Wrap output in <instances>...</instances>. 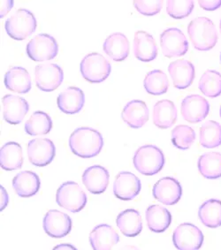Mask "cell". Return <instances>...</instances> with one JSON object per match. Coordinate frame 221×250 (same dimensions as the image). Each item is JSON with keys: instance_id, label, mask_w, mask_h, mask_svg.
<instances>
[{"instance_id": "cell-44", "label": "cell", "mask_w": 221, "mask_h": 250, "mask_svg": "<svg viewBox=\"0 0 221 250\" xmlns=\"http://www.w3.org/2000/svg\"></svg>"}, {"instance_id": "cell-18", "label": "cell", "mask_w": 221, "mask_h": 250, "mask_svg": "<svg viewBox=\"0 0 221 250\" xmlns=\"http://www.w3.org/2000/svg\"><path fill=\"white\" fill-rule=\"evenodd\" d=\"M110 174L105 167L93 166L83 172V182L91 194L99 195L106 191L109 184Z\"/></svg>"}, {"instance_id": "cell-4", "label": "cell", "mask_w": 221, "mask_h": 250, "mask_svg": "<svg viewBox=\"0 0 221 250\" xmlns=\"http://www.w3.org/2000/svg\"><path fill=\"white\" fill-rule=\"evenodd\" d=\"M5 28L10 37L22 41L36 31L37 20L28 10H17L5 21Z\"/></svg>"}, {"instance_id": "cell-20", "label": "cell", "mask_w": 221, "mask_h": 250, "mask_svg": "<svg viewBox=\"0 0 221 250\" xmlns=\"http://www.w3.org/2000/svg\"><path fill=\"white\" fill-rule=\"evenodd\" d=\"M120 241L115 229L108 225H99L89 234V242L94 250H110Z\"/></svg>"}, {"instance_id": "cell-7", "label": "cell", "mask_w": 221, "mask_h": 250, "mask_svg": "<svg viewBox=\"0 0 221 250\" xmlns=\"http://www.w3.org/2000/svg\"><path fill=\"white\" fill-rule=\"evenodd\" d=\"M59 51V45L55 38L39 34L32 38L27 45V54L34 61H47L53 60Z\"/></svg>"}, {"instance_id": "cell-38", "label": "cell", "mask_w": 221, "mask_h": 250, "mask_svg": "<svg viewBox=\"0 0 221 250\" xmlns=\"http://www.w3.org/2000/svg\"><path fill=\"white\" fill-rule=\"evenodd\" d=\"M164 0H134L135 10L145 16H153L159 14Z\"/></svg>"}, {"instance_id": "cell-29", "label": "cell", "mask_w": 221, "mask_h": 250, "mask_svg": "<svg viewBox=\"0 0 221 250\" xmlns=\"http://www.w3.org/2000/svg\"><path fill=\"white\" fill-rule=\"evenodd\" d=\"M23 164L22 148L14 142L5 144L0 149V165L5 171H14L21 169Z\"/></svg>"}, {"instance_id": "cell-25", "label": "cell", "mask_w": 221, "mask_h": 250, "mask_svg": "<svg viewBox=\"0 0 221 250\" xmlns=\"http://www.w3.org/2000/svg\"><path fill=\"white\" fill-rule=\"evenodd\" d=\"M117 227L127 237H135L143 230V220L137 210L129 208L120 212L116 219Z\"/></svg>"}, {"instance_id": "cell-3", "label": "cell", "mask_w": 221, "mask_h": 250, "mask_svg": "<svg viewBox=\"0 0 221 250\" xmlns=\"http://www.w3.org/2000/svg\"><path fill=\"white\" fill-rule=\"evenodd\" d=\"M133 162L140 173L152 176L161 171L166 160L160 148L153 145H144L134 153Z\"/></svg>"}, {"instance_id": "cell-14", "label": "cell", "mask_w": 221, "mask_h": 250, "mask_svg": "<svg viewBox=\"0 0 221 250\" xmlns=\"http://www.w3.org/2000/svg\"><path fill=\"white\" fill-rule=\"evenodd\" d=\"M44 229L49 236L63 238L72 229V220L68 215L57 209H50L44 218Z\"/></svg>"}, {"instance_id": "cell-17", "label": "cell", "mask_w": 221, "mask_h": 250, "mask_svg": "<svg viewBox=\"0 0 221 250\" xmlns=\"http://www.w3.org/2000/svg\"><path fill=\"white\" fill-rule=\"evenodd\" d=\"M168 72L173 80V83L175 88L185 89L189 88L193 83L196 70L193 64L186 60L172 62L168 66Z\"/></svg>"}, {"instance_id": "cell-16", "label": "cell", "mask_w": 221, "mask_h": 250, "mask_svg": "<svg viewBox=\"0 0 221 250\" xmlns=\"http://www.w3.org/2000/svg\"><path fill=\"white\" fill-rule=\"evenodd\" d=\"M2 104L4 120L12 125L22 123L29 110L28 102L24 98L14 95L5 96Z\"/></svg>"}, {"instance_id": "cell-11", "label": "cell", "mask_w": 221, "mask_h": 250, "mask_svg": "<svg viewBox=\"0 0 221 250\" xmlns=\"http://www.w3.org/2000/svg\"><path fill=\"white\" fill-rule=\"evenodd\" d=\"M56 148L51 140L37 138L28 143L29 162L36 167H46L55 158Z\"/></svg>"}, {"instance_id": "cell-10", "label": "cell", "mask_w": 221, "mask_h": 250, "mask_svg": "<svg viewBox=\"0 0 221 250\" xmlns=\"http://www.w3.org/2000/svg\"><path fill=\"white\" fill-rule=\"evenodd\" d=\"M64 78L63 70L60 65L47 63L37 65L35 80L37 88L44 92H51L59 88Z\"/></svg>"}, {"instance_id": "cell-27", "label": "cell", "mask_w": 221, "mask_h": 250, "mask_svg": "<svg viewBox=\"0 0 221 250\" xmlns=\"http://www.w3.org/2000/svg\"><path fill=\"white\" fill-rule=\"evenodd\" d=\"M104 51L114 61H123L129 57V42L122 33H114L106 38Z\"/></svg>"}, {"instance_id": "cell-35", "label": "cell", "mask_w": 221, "mask_h": 250, "mask_svg": "<svg viewBox=\"0 0 221 250\" xmlns=\"http://www.w3.org/2000/svg\"><path fill=\"white\" fill-rule=\"evenodd\" d=\"M198 87L208 98H214L221 96V74L215 70H207L199 81Z\"/></svg>"}, {"instance_id": "cell-26", "label": "cell", "mask_w": 221, "mask_h": 250, "mask_svg": "<svg viewBox=\"0 0 221 250\" xmlns=\"http://www.w3.org/2000/svg\"><path fill=\"white\" fill-rule=\"evenodd\" d=\"M177 120V109L170 100L156 103L153 108V123L158 128L166 129L173 126Z\"/></svg>"}, {"instance_id": "cell-43", "label": "cell", "mask_w": 221, "mask_h": 250, "mask_svg": "<svg viewBox=\"0 0 221 250\" xmlns=\"http://www.w3.org/2000/svg\"></svg>"}, {"instance_id": "cell-8", "label": "cell", "mask_w": 221, "mask_h": 250, "mask_svg": "<svg viewBox=\"0 0 221 250\" xmlns=\"http://www.w3.org/2000/svg\"><path fill=\"white\" fill-rule=\"evenodd\" d=\"M173 242L177 250H198L203 245V232L192 224L183 223L175 229Z\"/></svg>"}, {"instance_id": "cell-36", "label": "cell", "mask_w": 221, "mask_h": 250, "mask_svg": "<svg viewBox=\"0 0 221 250\" xmlns=\"http://www.w3.org/2000/svg\"><path fill=\"white\" fill-rule=\"evenodd\" d=\"M196 140V133L192 127L179 125L172 131V143L179 149H189Z\"/></svg>"}, {"instance_id": "cell-12", "label": "cell", "mask_w": 221, "mask_h": 250, "mask_svg": "<svg viewBox=\"0 0 221 250\" xmlns=\"http://www.w3.org/2000/svg\"><path fill=\"white\" fill-rule=\"evenodd\" d=\"M182 195L180 182L173 177H165L157 181L153 188V196L159 203L165 205H175Z\"/></svg>"}, {"instance_id": "cell-19", "label": "cell", "mask_w": 221, "mask_h": 250, "mask_svg": "<svg viewBox=\"0 0 221 250\" xmlns=\"http://www.w3.org/2000/svg\"><path fill=\"white\" fill-rule=\"evenodd\" d=\"M121 117L131 128H141L149 121V108L143 101L133 100L124 107Z\"/></svg>"}, {"instance_id": "cell-42", "label": "cell", "mask_w": 221, "mask_h": 250, "mask_svg": "<svg viewBox=\"0 0 221 250\" xmlns=\"http://www.w3.org/2000/svg\"><path fill=\"white\" fill-rule=\"evenodd\" d=\"M220 28H221V24H220Z\"/></svg>"}, {"instance_id": "cell-21", "label": "cell", "mask_w": 221, "mask_h": 250, "mask_svg": "<svg viewBox=\"0 0 221 250\" xmlns=\"http://www.w3.org/2000/svg\"><path fill=\"white\" fill-rule=\"evenodd\" d=\"M58 107L66 114H76L82 111L85 104V96L81 88L69 87L59 95Z\"/></svg>"}, {"instance_id": "cell-15", "label": "cell", "mask_w": 221, "mask_h": 250, "mask_svg": "<svg viewBox=\"0 0 221 250\" xmlns=\"http://www.w3.org/2000/svg\"><path fill=\"white\" fill-rule=\"evenodd\" d=\"M141 188V181L134 174L129 171H121L116 176L113 193L120 200L131 201L139 195Z\"/></svg>"}, {"instance_id": "cell-13", "label": "cell", "mask_w": 221, "mask_h": 250, "mask_svg": "<svg viewBox=\"0 0 221 250\" xmlns=\"http://www.w3.org/2000/svg\"><path fill=\"white\" fill-rule=\"evenodd\" d=\"M209 111V103L199 95H189L181 103V115L189 123L201 122L207 117Z\"/></svg>"}, {"instance_id": "cell-39", "label": "cell", "mask_w": 221, "mask_h": 250, "mask_svg": "<svg viewBox=\"0 0 221 250\" xmlns=\"http://www.w3.org/2000/svg\"><path fill=\"white\" fill-rule=\"evenodd\" d=\"M198 3L206 11H215L221 6V0H198Z\"/></svg>"}, {"instance_id": "cell-34", "label": "cell", "mask_w": 221, "mask_h": 250, "mask_svg": "<svg viewBox=\"0 0 221 250\" xmlns=\"http://www.w3.org/2000/svg\"><path fill=\"white\" fill-rule=\"evenodd\" d=\"M200 144L206 148L221 145V125L216 121H208L200 127Z\"/></svg>"}, {"instance_id": "cell-9", "label": "cell", "mask_w": 221, "mask_h": 250, "mask_svg": "<svg viewBox=\"0 0 221 250\" xmlns=\"http://www.w3.org/2000/svg\"><path fill=\"white\" fill-rule=\"evenodd\" d=\"M160 46L165 57L175 58L185 55L189 51V42L179 28H167L160 36Z\"/></svg>"}, {"instance_id": "cell-5", "label": "cell", "mask_w": 221, "mask_h": 250, "mask_svg": "<svg viewBox=\"0 0 221 250\" xmlns=\"http://www.w3.org/2000/svg\"><path fill=\"white\" fill-rule=\"evenodd\" d=\"M56 202L65 209L77 213L87 204V195L76 182L67 181L59 188L56 194Z\"/></svg>"}, {"instance_id": "cell-23", "label": "cell", "mask_w": 221, "mask_h": 250, "mask_svg": "<svg viewBox=\"0 0 221 250\" xmlns=\"http://www.w3.org/2000/svg\"><path fill=\"white\" fill-rule=\"evenodd\" d=\"M40 186L39 177L33 171H21L13 180V188L15 193L23 198L36 195L40 189Z\"/></svg>"}, {"instance_id": "cell-41", "label": "cell", "mask_w": 221, "mask_h": 250, "mask_svg": "<svg viewBox=\"0 0 221 250\" xmlns=\"http://www.w3.org/2000/svg\"><path fill=\"white\" fill-rule=\"evenodd\" d=\"M1 195H2V201H1V210H3L5 208L6 204L8 203V195L3 187H1Z\"/></svg>"}, {"instance_id": "cell-33", "label": "cell", "mask_w": 221, "mask_h": 250, "mask_svg": "<svg viewBox=\"0 0 221 250\" xmlns=\"http://www.w3.org/2000/svg\"><path fill=\"white\" fill-rule=\"evenodd\" d=\"M143 86L148 94L159 96L167 92L169 88V81L163 71L153 70L146 74Z\"/></svg>"}, {"instance_id": "cell-31", "label": "cell", "mask_w": 221, "mask_h": 250, "mask_svg": "<svg viewBox=\"0 0 221 250\" xmlns=\"http://www.w3.org/2000/svg\"><path fill=\"white\" fill-rule=\"evenodd\" d=\"M198 216L203 226L217 228L221 226V201L208 200L199 208Z\"/></svg>"}, {"instance_id": "cell-22", "label": "cell", "mask_w": 221, "mask_h": 250, "mask_svg": "<svg viewBox=\"0 0 221 250\" xmlns=\"http://www.w3.org/2000/svg\"><path fill=\"white\" fill-rule=\"evenodd\" d=\"M134 54L137 60L143 62H151L157 58V43L152 35L144 31L135 32Z\"/></svg>"}, {"instance_id": "cell-24", "label": "cell", "mask_w": 221, "mask_h": 250, "mask_svg": "<svg viewBox=\"0 0 221 250\" xmlns=\"http://www.w3.org/2000/svg\"><path fill=\"white\" fill-rule=\"evenodd\" d=\"M5 85L13 92L26 94L31 89L30 74L23 67H12L5 74Z\"/></svg>"}, {"instance_id": "cell-32", "label": "cell", "mask_w": 221, "mask_h": 250, "mask_svg": "<svg viewBox=\"0 0 221 250\" xmlns=\"http://www.w3.org/2000/svg\"><path fill=\"white\" fill-rule=\"evenodd\" d=\"M52 128V121L44 111L34 112L26 122L24 129L28 135H44Z\"/></svg>"}, {"instance_id": "cell-2", "label": "cell", "mask_w": 221, "mask_h": 250, "mask_svg": "<svg viewBox=\"0 0 221 250\" xmlns=\"http://www.w3.org/2000/svg\"><path fill=\"white\" fill-rule=\"evenodd\" d=\"M190 41L198 51H209L216 45L218 32L212 20L198 17L190 21L188 27Z\"/></svg>"}, {"instance_id": "cell-40", "label": "cell", "mask_w": 221, "mask_h": 250, "mask_svg": "<svg viewBox=\"0 0 221 250\" xmlns=\"http://www.w3.org/2000/svg\"><path fill=\"white\" fill-rule=\"evenodd\" d=\"M14 6V0H1V11H0V16L1 18H4L6 14L9 13L11 9Z\"/></svg>"}, {"instance_id": "cell-6", "label": "cell", "mask_w": 221, "mask_h": 250, "mask_svg": "<svg viewBox=\"0 0 221 250\" xmlns=\"http://www.w3.org/2000/svg\"><path fill=\"white\" fill-rule=\"evenodd\" d=\"M81 74L88 83H100L110 75V62L99 53L88 54L81 62Z\"/></svg>"}, {"instance_id": "cell-1", "label": "cell", "mask_w": 221, "mask_h": 250, "mask_svg": "<svg viewBox=\"0 0 221 250\" xmlns=\"http://www.w3.org/2000/svg\"><path fill=\"white\" fill-rule=\"evenodd\" d=\"M104 139L101 134L90 127H79L70 135L69 147L80 158H94L101 152Z\"/></svg>"}, {"instance_id": "cell-37", "label": "cell", "mask_w": 221, "mask_h": 250, "mask_svg": "<svg viewBox=\"0 0 221 250\" xmlns=\"http://www.w3.org/2000/svg\"><path fill=\"white\" fill-rule=\"evenodd\" d=\"M194 7V0H167L166 12L172 18L180 20L189 16Z\"/></svg>"}, {"instance_id": "cell-30", "label": "cell", "mask_w": 221, "mask_h": 250, "mask_svg": "<svg viewBox=\"0 0 221 250\" xmlns=\"http://www.w3.org/2000/svg\"><path fill=\"white\" fill-rule=\"evenodd\" d=\"M198 170L205 179L216 180L221 177V154L208 152L198 159Z\"/></svg>"}, {"instance_id": "cell-28", "label": "cell", "mask_w": 221, "mask_h": 250, "mask_svg": "<svg viewBox=\"0 0 221 250\" xmlns=\"http://www.w3.org/2000/svg\"><path fill=\"white\" fill-rule=\"evenodd\" d=\"M146 221L149 229L153 232L160 233L166 231L172 222V215L163 206L153 204L146 210Z\"/></svg>"}]
</instances>
